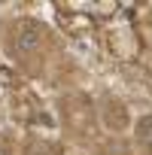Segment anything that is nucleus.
Masks as SVG:
<instances>
[{
  "mask_svg": "<svg viewBox=\"0 0 152 155\" xmlns=\"http://www.w3.org/2000/svg\"><path fill=\"white\" fill-rule=\"evenodd\" d=\"M143 137H146V143L152 146V122H146V125H143Z\"/></svg>",
  "mask_w": 152,
  "mask_h": 155,
  "instance_id": "1",
  "label": "nucleus"
},
{
  "mask_svg": "<svg viewBox=\"0 0 152 155\" xmlns=\"http://www.w3.org/2000/svg\"><path fill=\"white\" fill-rule=\"evenodd\" d=\"M0 155H9V152H6V149H3V146H0Z\"/></svg>",
  "mask_w": 152,
  "mask_h": 155,
  "instance_id": "2",
  "label": "nucleus"
}]
</instances>
